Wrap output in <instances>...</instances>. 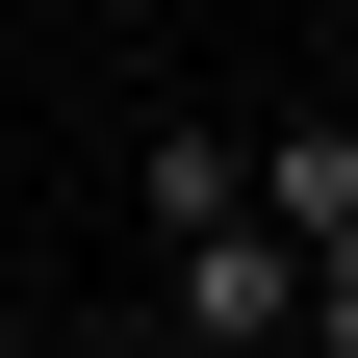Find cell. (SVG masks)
I'll use <instances>...</instances> for the list:
<instances>
[{
    "label": "cell",
    "mask_w": 358,
    "mask_h": 358,
    "mask_svg": "<svg viewBox=\"0 0 358 358\" xmlns=\"http://www.w3.org/2000/svg\"><path fill=\"white\" fill-rule=\"evenodd\" d=\"M154 333H179V358H307V231H282V205L154 231Z\"/></svg>",
    "instance_id": "cell-1"
},
{
    "label": "cell",
    "mask_w": 358,
    "mask_h": 358,
    "mask_svg": "<svg viewBox=\"0 0 358 358\" xmlns=\"http://www.w3.org/2000/svg\"><path fill=\"white\" fill-rule=\"evenodd\" d=\"M256 205H282L307 256H358V77H282V103H256Z\"/></svg>",
    "instance_id": "cell-2"
},
{
    "label": "cell",
    "mask_w": 358,
    "mask_h": 358,
    "mask_svg": "<svg viewBox=\"0 0 358 358\" xmlns=\"http://www.w3.org/2000/svg\"><path fill=\"white\" fill-rule=\"evenodd\" d=\"M205 205H256V103H179V128H128V231H205Z\"/></svg>",
    "instance_id": "cell-3"
},
{
    "label": "cell",
    "mask_w": 358,
    "mask_h": 358,
    "mask_svg": "<svg viewBox=\"0 0 358 358\" xmlns=\"http://www.w3.org/2000/svg\"><path fill=\"white\" fill-rule=\"evenodd\" d=\"M307 358H358V256H307Z\"/></svg>",
    "instance_id": "cell-4"
}]
</instances>
